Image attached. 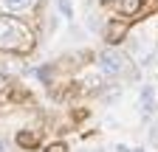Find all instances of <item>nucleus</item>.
<instances>
[{
	"label": "nucleus",
	"mask_w": 158,
	"mask_h": 152,
	"mask_svg": "<svg viewBox=\"0 0 158 152\" xmlns=\"http://www.w3.org/2000/svg\"><path fill=\"white\" fill-rule=\"evenodd\" d=\"M48 152H68V149H65V144H54V146H48Z\"/></svg>",
	"instance_id": "nucleus-10"
},
{
	"label": "nucleus",
	"mask_w": 158,
	"mask_h": 152,
	"mask_svg": "<svg viewBox=\"0 0 158 152\" xmlns=\"http://www.w3.org/2000/svg\"><path fill=\"white\" fill-rule=\"evenodd\" d=\"M28 45H31L28 28L11 17H0V51H26Z\"/></svg>",
	"instance_id": "nucleus-1"
},
{
	"label": "nucleus",
	"mask_w": 158,
	"mask_h": 152,
	"mask_svg": "<svg viewBox=\"0 0 158 152\" xmlns=\"http://www.w3.org/2000/svg\"><path fill=\"white\" fill-rule=\"evenodd\" d=\"M150 144H155V146H158V124H152V127H150Z\"/></svg>",
	"instance_id": "nucleus-9"
},
{
	"label": "nucleus",
	"mask_w": 158,
	"mask_h": 152,
	"mask_svg": "<svg viewBox=\"0 0 158 152\" xmlns=\"http://www.w3.org/2000/svg\"><path fill=\"white\" fill-rule=\"evenodd\" d=\"M152 107H155V87H152V85H144V87H141V110L150 113Z\"/></svg>",
	"instance_id": "nucleus-4"
},
{
	"label": "nucleus",
	"mask_w": 158,
	"mask_h": 152,
	"mask_svg": "<svg viewBox=\"0 0 158 152\" xmlns=\"http://www.w3.org/2000/svg\"><path fill=\"white\" fill-rule=\"evenodd\" d=\"M127 31H130V26L124 20H107V26H105V40L116 45V42H122L124 37H127Z\"/></svg>",
	"instance_id": "nucleus-3"
},
{
	"label": "nucleus",
	"mask_w": 158,
	"mask_h": 152,
	"mask_svg": "<svg viewBox=\"0 0 158 152\" xmlns=\"http://www.w3.org/2000/svg\"><path fill=\"white\" fill-rule=\"evenodd\" d=\"M17 141L23 144V146H31V144H34V135H28V132H23V135H20Z\"/></svg>",
	"instance_id": "nucleus-8"
},
{
	"label": "nucleus",
	"mask_w": 158,
	"mask_h": 152,
	"mask_svg": "<svg viewBox=\"0 0 158 152\" xmlns=\"http://www.w3.org/2000/svg\"><path fill=\"white\" fill-rule=\"evenodd\" d=\"M56 9L62 11L65 20H71V17H73V6H71V0H56Z\"/></svg>",
	"instance_id": "nucleus-6"
},
{
	"label": "nucleus",
	"mask_w": 158,
	"mask_h": 152,
	"mask_svg": "<svg viewBox=\"0 0 158 152\" xmlns=\"http://www.w3.org/2000/svg\"><path fill=\"white\" fill-rule=\"evenodd\" d=\"M0 152H6V141H0Z\"/></svg>",
	"instance_id": "nucleus-11"
},
{
	"label": "nucleus",
	"mask_w": 158,
	"mask_h": 152,
	"mask_svg": "<svg viewBox=\"0 0 158 152\" xmlns=\"http://www.w3.org/2000/svg\"><path fill=\"white\" fill-rule=\"evenodd\" d=\"M0 3H3L6 9H11V11H17V9H26L31 0H0Z\"/></svg>",
	"instance_id": "nucleus-7"
},
{
	"label": "nucleus",
	"mask_w": 158,
	"mask_h": 152,
	"mask_svg": "<svg viewBox=\"0 0 158 152\" xmlns=\"http://www.w3.org/2000/svg\"><path fill=\"white\" fill-rule=\"evenodd\" d=\"M99 68H102V73H107V76H118L124 70V56L118 51H113V48H107V51L99 54Z\"/></svg>",
	"instance_id": "nucleus-2"
},
{
	"label": "nucleus",
	"mask_w": 158,
	"mask_h": 152,
	"mask_svg": "<svg viewBox=\"0 0 158 152\" xmlns=\"http://www.w3.org/2000/svg\"><path fill=\"white\" fill-rule=\"evenodd\" d=\"M118 9H122V14H135L138 9H141V0H122Z\"/></svg>",
	"instance_id": "nucleus-5"
}]
</instances>
